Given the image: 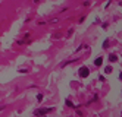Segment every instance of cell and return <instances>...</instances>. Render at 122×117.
I'll return each instance as SVG.
<instances>
[{"mask_svg":"<svg viewBox=\"0 0 122 117\" xmlns=\"http://www.w3.org/2000/svg\"><path fill=\"white\" fill-rule=\"evenodd\" d=\"M50 111H53V108H38V110L34 111V114H36V116H40V117H43L44 114H47V113H50Z\"/></svg>","mask_w":122,"mask_h":117,"instance_id":"6da1fadb","label":"cell"},{"mask_svg":"<svg viewBox=\"0 0 122 117\" xmlns=\"http://www.w3.org/2000/svg\"><path fill=\"white\" fill-rule=\"evenodd\" d=\"M78 73H80L81 78H87V76L90 75V69L85 67V66H82V67H80V72H78Z\"/></svg>","mask_w":122,"mask_h":117,"instance_id":"7a4b0ae2","label":"cell"},{"mask_svg":"<svg viewBox=\"0 0 122 117\" xmlns=\"http://www.w3.org/2000/svg\"><path fill=\"white\" fill-rule=\"evenodd\" d=\"M94 65L96 66H102L103 65V57H97V59L94 60Z\"/></svg>","mask_w":122,"mask_h":117,"instance_id":"3957f363","label":"cell"},{"mask_svg":"<svg viewBox=\"0 0 122 117\" xmlns=\"http://www.w3.org/2000/svg\"><path fill=\"white\" fill-rule=\"evenodd\" d=\"M109 60H110L112 63H115V61L118 60V56H116V54H110V56H109Z\"/></svg>","mask_w":122,"mask_h":117,"instance_id":"277c9868","label":"cell"},{"mask_svg":"<svg viewBox=\"0 0 122 117\" xmlns=\"http://www.w3.org/2000/svg\"><path fill=\"white\" fill-rule=\"evenodd\" d=\"M66 105H68V107H71V108H75V107H76V105H74V104H72V101H71V100H66Z\"/></svg>","mask_w":122,"mask_h":117,"instance_id":"5b68a950","label":"cell"},{"mask_svg":"<svg viewBox=\"0 0 122 117\" xmlns=\"http://www.w3.org/2000/svg\"><path fill=\"white\" fill-rule=\"evenodd\" d=\"M112 66H107V67H104V73H112Z\"/></svg>","mask_w":122,"mask_h":117,"instance_id":"8992f818","label":"cell"},{"mask_svg":"<svg viewBox=\"0 0 122 117\" xmlns=\"http://www.w3.org/2000/svg\"><path fill=\"white\" fill-rule=\"evenodd\" d=\"M107 46H109V40H106L103 42V48H107Z\"/></svg>","mask_w":122,"mask_h":117,"instance_id":"52a82bcc","label":"cell"},{"mask_svg":"<svg viewBox=\"0 0 122 117\" xmlns=\"http://www.w3.org/2000/svg\"><path fill=\"white\" fill-rule=\"evenodd\" d=\"M37 101H43V95H41V94L37 95Z\"/></svg>","mask_w":122,"mask_h":117,"instance_id":"ba28073f","label":"cell"},{"mask_svg":"<svg viewBox=\"0 0 122 117\" xmlns=\"http://www.w3.org/2000/svg\"><path fill=\"white\" fill-rule=\"evenodd\" d=\"M119 79L122 80V72H121V73H119Z\"/></svg>","mask_w":122,"mask_h":117,"instance_id":"9c48e42d","label":"cell"},{"mask_svg":"<svg viewBox=\"0 0 122 117\" xmlns=\"http://www.w3.org/2000/svg\"><path fill=\"white\" fill-rule=\"evenodd\" d=\"M2 110H5V107H0V111H2Z\"/></svg>","mask_w":122,"mask_h":117,"instance_id":"30bf717a","label":"cell"}]
</instances>
